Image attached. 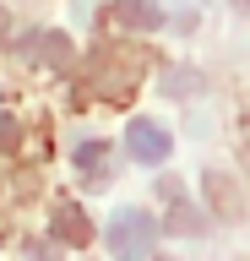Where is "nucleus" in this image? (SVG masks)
Instances as JSON below:
<instances>
[{
	"mask_svg": "<svg viewBox=\"0 0 250 261\" xmlns=\"http://www.w3.org/2000/svg\"><path fill=\"white\" fill-rule=\"evenodd\" d=\"M152 234H158V218L142 212V207H125L115 223H109V256L115 261H142L152 250Z\"/></svg>",
	"mask_w": 250,
	"mask_h": 261,
	"instance_id": "obj_1",
	"label": "nucleus"
},
{
	"mask_svg": "<svg viewBox=\"0 0 250 261\" xmlns=\"http://www.w3.org/2000/svg\"><path fill=\"white\" fill-rule=\"evenodd\" d=\"M71 163H76V179H82L87 191H103L115 179V147L109 142H82L71 152Z\"/></svg>",
	"mask_w": 250,
	"mask_h": 261,
	"instance_id": "obj_2",
	"label": "nucleus"
},
{
	"mask_svg": "<svg viewBox=\"0 0 250 261\" xmlns=\"http://www.w3.org/2000/svg\"><path fill=\"white\" fill-rule=\"evenodd\" d=\"M103 22L131 28V33H152V28H163V6H158V0H115V6L103 11Z\"/></svg>",
	"mask_w": 250,
	"mask_h": 261,
	"instance_id": "obj_3",
	"label": "nucleus"
},
{
	"mask_svg": "<svg viewBox=\"0 0 250 261\" xmlns=\"http://www.w3.org/2000/svg\"><path fill=\"white\" fill-rule=\"evenodd\" d=\"M174 152V136H169L158 120H136L131 125V158L136 163H163Z\"/></svg>",
	"mask_w": 250,
	"mask_h": 261,
	"instance_id": "obj_4",
	"label": "nucleus"
},
{
	"mask_svg": "<svg viewBox=\"0 0 250 261\" xmlns=\"http://www.w3.org/2000/svg\"><path fill=\"white\" fill-rule=\"evenodd\" d=\"M22 55H27V60L33 65H54V71H66L71 65V38L66 33H27V44H22Z\"/></svg>",
	"mask_w": 250,
	"mask_h": 261,
	"instance_id": "obj_5",
	"label": "nucleus"
},
{
	"mask_svg": "<svg viewBox=\"0 0 250 261\" xmlns=\"http://www.w3.org/2000/svg\"><path fill=\"white\" fill-rule=\"evenodd\" d=\"M54 245H71V250H82L87 240H93V223H87V212L82 207H71V201H60L54 207V223H49Z\"/></svg>",
	"mask_w": 250,
	"mask_h": 261,
	"instance_id": "obj_6",
	"label": "nucleus"
},
{
	"mask_svg": "<svg viewBox=\"0 0 250 261\" xmlns=\"http://www.w3.org/2000/svg\"><path fill=\"white\" fill-rule=\"evenodd\" d=\"M207 196L217 201V212H223V218H239V196H234L229 174H207Z\"/></svg>",
	"mask_w": 250,
	"mask_h": 261,
	"instance_id": "obj_7",
	"label": "nucleus"
},
{
	"mask_svg": "<svg viewBox=\"0 0 250 261\" xmlns=\"http://www.w3.org/2000/svg\"><path fill=\"white\" fill-rule=\"evenodd\" d=\"M163 228L169 234H190V228H196V212L185 207V196H174V212L163 218Z\"/></svg>",
	"mask_w": 250,
	"mask_h": 261,
	"instance_id": "obj_8",
	"label": "nucleus"
},
{
	"mask_svg": "<svg viewBox=\"0 0 250 261\" xmlns=\"http://www.w3.org/2000/svg\"><path fill=\"white\" fill-rule=\"evenodd\" d=\"M196 87H201L196 71H169V76H163V93L169 98H185V93H196Z\"/></svg>",
	"mask_w": 250,
	"mask_h": 261,
	"instance_id": "obj_9",
	"label": "nucleus"
},
{
	"mask_svg": "<svg viewBox=\"0 0 250 261\" xmlns=\"http://www.w3.org/2000/svg\"><path fill=\"white\" fill-rule=\"evenodd\" d=\"M22 142V125H17V114H6L0 109V147H17Z\"/></svg>",
	"mask_w": 250,
	"mask_h": 261,
	"instance_id": "obj_10",
	"label": "nucleus"
},
{
	"mask_svg": "<svg viewBox=\"0 0 250 261\" xmlns=\"http://www.w3.org/2000/svg\"><path fill=\"white\" fill-rule=\"evenodd\" d=\"M27 256H33V261H54V250H49V245H27Z\"/></svg>",
	"mask_w": 250,
	"mask_h": 261,
	"instance_id": "obj_11",
	"label": "nucleus"
},
{
	"mask_svg": "<svg viewBox=\"0 0 250 261\" xmlns=\"http://www.w3.org/2000/svg\"><path fill=\"white\" fill-rule=\"evenodd\" d=\"M6 38H11V11L0 6V44H6Z\"/></svg>",
	"mask_w": 250,
	"mask_h": 261,
	"instance_id": "obj_12",
	"label": "nucleus"
},
{
	"mask_svg": "<svg viewBox=\"0 0 250 261\" xmlns=\"http://www.w3.org/2000/svg\"><path fill=\"white\" fill-rule=\"evenodd\" d=\"M234 6H239V11H250V0H234Z\"/></svg>",
	"mask_w": 250,
	"mask_h": 261,
	"instance_id": "obj_13",
	"label": "nucleus"
}]
</instances>
